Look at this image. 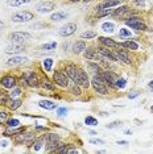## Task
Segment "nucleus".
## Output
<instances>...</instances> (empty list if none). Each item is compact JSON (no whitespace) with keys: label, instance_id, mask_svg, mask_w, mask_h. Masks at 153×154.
Returning a JSON list of instances; mask_svg holds the SVG:
<instances>
[{"label":"nucleus","instance_id":"nucleus-1","mask_svg":"<svg viewBox=\"0 0 153 154\" xmlns=\"http://www.w3.org/2000/svg\"><path fill=\"white\" fill-rule=\"evenodd\" d=\"M83 53H85V58L87 59V61H94L96 63H99L102 67H108V66H110L108 59L104 58V57H103L96 49H92V48L87 49V48H86V50Z\"/></svg>","mask_w":153,"mask_h":154},{"label":"nucleus","instance_id":"nucleus-2","mask_svg":"<svg viewBox=\"0 0 153 154\" xmlns=\"http://www.w3.org/2000/svg\"><path fill=\"white\" fill-rule=\"evenodd\" d=\"M125 25L129 26L131 29H135V31H148V26L145 25V22L142 21V19L140 16L132 15L124 20Z\"/></svg>","mask_w":153,"mask_h":154},{"label":"nucleus","instance_id":"nucleus-3","mask_svg":"<svg viewBox=\"0 0 153 154\" xmlns=\"http://www.w3.org/2000/svg\"><path fill=\"white\" fill-rule=\"evenodd\" d=\"M44 137H45V142H46V145H45L46 152H56V149L61 145V138L56 133L49 132L46 135H44Z\"/></svg>","mask_w":153,"mask_h":154},{"label":"nucleus","instance_id":"nucleus-4","mask_svg":"<svg viewBox=\"0 0 153 154\" xmlns=\"http://www.w3.org/2000/svg\"><path fill=\"white\" fill-rule=\"evenodd\" d=\"M53 82H54L56 86L61 87V88H68L69 84H70V78L64 70H57L53 74Z\"/></svg>","mask_w":153,"mask_h":154},{"label":"nucleus","instance_id":"nucleus-5","mask_svg":"<svg viewBox=\"0 0 153 154\" xmlns=\"http://www.w3.org/2000/svg\"><path fill=\"white\" fill-rule=\"evenodd\" d=\"M91 84H92V87H94L95 92H98L99 95H107V93H108V87H107V84L104 83V80L102 79L100 74L92 76Z\"/></svg>","mask_w":153,"mask_h":154},{"label":"nucleus","instance_id":"nucleus-6","mask_svg":"<svg viewBox=\"0 0 153 154\" xmlns=\"http://www.w3.org/2000/svg\"><path fill=\"white\" fill-rule=\"evenodd\" d=\"M33 19H34V16L29 11H20V12H16L12 15V21L19 22V24H21V22H29V21H32Z\"/></svg>","mask_w":153,"mask_h":154},{"label":"nucleus","instance_id":"nucleus-7","mask_svg":"<svg viewBox=\"0 0 153 154\" xmlns=\"http://www.w3.org/2000/svg\"><path fill=\"white\" fill-rule=\"evenodd\" d=\"M64 71L68 74L70 80H73V83L79 84V67H76V66L73 65V63H69V65H66Z\"/></svg>","mask_w":153,"mask_h":154},{"label":"nucleus","instance_id":"nucleus-8","mask_svg":"<svg viewBox=\"0 0 153 154\" xmlns=\"http://www.w3.org/2000/svg\"><path fill=\"white\" fill-rule=\"evenodd\" d=\"M135 15V11L132 8H129L128 5H122L119 8H115L112 11V16H116V17H124V20L129 17V16Z\"/></svg>","mask_w":153,"mask_h":154},{"label":"nucleus","instance_id":"nucleus-9","mask_svg":"<svg viewBox=\"0 0 153 154\" xmlns=\"http://www.w3.org/2000/svg\"><path fill=\"white\" fill-rule=\"evenodd\" d=\"M34 138H36V135L33 132H25V130H24V132L16 135L15 142L16 144H26V142H28V145H29V144H31Z\"/></svg>","mask_w":153,"mask_h":154},{"label":"nucleus","instance_id":"nucleus-10","mask_svg":"<svg viewBox=\"0 0 153 154\" xmlns=\"http://www.w3.org/2000/svg\"><path fill=\"white\" fill-rule=\"evenodd\" d=\"M76 31V24H74V22H66V24L64 26H61L59 28V36H62V37H70V36H73Z\"/></svg>","mask_w":153,"mask_h":154},{"label":"nucleus","instance_id":"nucleus-11","mask_svg":"<svg viewBox=\"0 0 153 154\" xmlns=\"http://www.w3.org/2000/svg\"><path fill=\"white\" fill-rule=\"evenodd\" d=\"M9 38H11L12 42H25L32 40V34L28 32H13L11 33Z\"/></svg>","mask_w":153,"mask_h":154},{"label":"nucleus","instance_id":"nucleus-12","mask_svg":"<svg viewBox=\"0 0 153 154\" xmlns=\"http://www.w3.org/2000/svg\"><path fill=\"white\" fill-rule=\"evenodd\" d=\"M36 11L40 12V13H46V12H52L53 9L56 8V3L53 1H49V0H46V1H40L36 4Z\"/></svg>","mask_w":153,"mask_h":154},{"label":"nucleus","instance_id":"nucleus-13","mask_svg":"<svg viewBox=\"0 0 153 154\" xmlns=\"http://www.w3.org/2000/svg\"><path fill=\"white\" fill-rule=\"evenodd\" d=\"M102 79L104 80V83L107 84L108 87H112V88H115V80L118 78V75L115 74L114 71H108V70H106V71H102Z\"/></svg>","mask_w":153,"mask_h":154},{"label":"nucleus","instance_id":"nucleus-14","mask_svg":"<svg viewBox=\"0 0 153 154\" xmlns=\"http://www.w3.org/2000/svg\"><path fill=\"white\" fill-rule=\"evenodd\" d=\"M96 50H98L100 54L104 57V58H107L108 61H111V62H119V59H118V57L115 55V53H114V50H110L108 48H106V46H98L96 48Z\"/></svg>","mask_w":153,"mask_h":154},{"label":"nucleus","instance_id":"nucleus-15","mask_svg":"<svg viewBox=\"0 0 153 154\" xmlns=\"http://www.w3.org/2000/svg\"><path fill=\"white\" fill-rule=\"evenodd\" d=\"M16 83H17V78H16V76L4 75L0 78V84L7 90H12L13 87H16Z\"/></svg>","mask_w":153,"mask_h":154},{"label":"nucleus","instance_id":"nucleus-16","mask_svg":"<svg viewBox=\"0 0 153 154\" xmlns=\"http://www.w3.org/2000/svg\"><path fill=\"white\" fill-rule=\"evenodd\" d=\"M24 50H25L24 42H12L5 48V53L7 54H17V53H21Z\"/></svg>","mask_w":153,"mask_h":154},{"label":"nucleus","instance_id":"nucleus-17","mask_svg":"<svg viewBox=\"0 0 153 154\" xmlns=\"http://www.w3.org/2000/svg\"><path fill=\"white\" fill-rule=\"evenodd\" d=\"M26 80H28V87H32V88H38L40 84H41V79H40L38 75L33 71L28 73Z\"/></svg>","mask_w":153,"mask_h":154},{"label":"nucleus","instance_id":"nucleus-18","mask_svg":"<svg viewBox=\"0 0 153 154\" xmlns=\"http://www.w3.org/2000/svg\"><path fill=\"white\" fill-rule=\"evenodd\" d=\"M114 53H115V55L118 57L119 61H122L123 63H125V65H129V63L132 62L131 61V57H129L127 50H123L120 48H116V50H114Z\"/></svg>","mask_w":153,"mask_h":154},{"label":"nucleus","instance_id":"nucleus-19","mask_svg":"<svg viewBox=\"0 0 153 154\" xmlns=\"http://www.w3.org/2000/svg\"><path fill=\"white\" fill-rule=\"evenodd\" d=\"M98 41L100 45L106 46L108 49H116V48H120V43H118L115 40L110 38V37H98Z\"/></svg>","mask_w":153,"mask_h":154},{"label":"nucleus","instance_id":"nucleus-20","mask_svg":"<svg viewBox=\"0 0 153 154\" xmlns=\"http://www.w3.org/2000/svg\"><path fill=\"white\" fill-rule=\"evenodd\" d=\"M45 145H46L45 137L42 136V137H36V138L28 145V148H33V150H34V152H40V150L44 148Z\"/></svg>","mask_w":153,"mask_h":154},{"label":"nucleus","instance_id":"nucleus-21","mask_svg":"<svg viewBox=\"0 0 153 154\" xmlns=\"http://www.w3.org/2000/svg\"><path fill=\"white\" fill-rule=\"evenodd\" d=\"M90 84H91V82H90L87 71L83 69H79V86L83 87V88H88Z\"/></svg>","mask_w":153,"mask_h":154},{"label":"nucleus","instance_id":"nucleus-22","mask_svg":"<svg viewBox=\"0 0 153 154\" xmlns=\"http://www.w3.org/2000/svg\"><path fill=\"white\" fill-rule=\"evenodd\" d=\"M28 61V58H25V57H20V55H13L11 58L8 59V61L5 62L7 66H19V65H22V63H25Z\"/></svg>","mask_w":153,"mask_h":154},{"label":"nucleus","instance_id":"nucleus-23","mask_svg":"<svg viewBox=\"0 0 153 154\" xmlns=\"http://www.w3.org/2000/svg\"><path fill=\"white\" fill-rule=\"evenodd\" d=\"M120 4V0H106L103 4L96 7V12L103 11V9H108V8H114V7H119Z\"/></svg>","mask_w":153,"mask_h":154},{"label":"nucleus","instance_id":"nucleus-24","mask_svg":"<svg viewBox=\"0 0 153 154\" xmlns=\"http://www.w3.org/2000/svg\"><path fill=\"white\" fill-rule=\"evenodd\" d=\"M40 87H42L45 91H54L56 84H54V82H52L49 78L44 76V78L41 79V84H40Z\"/></svg>","mask_w":153,"mask_h":154},{"label":"nucleus","instance_id":"nucleus-25","mask_svg":"<svg viewBox=\"0 0 153 154\" xmlns=\"http://www.w3.org/2000/svg\"><path fill=\"white\" fill-rule=\"evenodd\" d=\"M38 105L41 107V108L46 109V111H53V109L57 108V104H56L54 102H52V100H40L38 102Z\"/></svg>","mask_w":153,"mask_h":154},{"label":"nucleus","instance_id":"nucleus-26","mask_svg":"<svg viewBox=\"0 0 153 154\" xmlns=\"http://www.w3.org/2000/svg\"><path fill=\"white\" fill-rule=\"evenodd\" d=\"M87 69L94 75H99V74H102V71H103L102 66L99 65V63H96V62H87Z\"/></svg>","mask_w":153,"mask_h":154},{"label":"nucleus","instance_id":"nucleus-27","mask_svg":"<svg viewBox=\"0 0 153 154\" xmlns=\"http://www.w3.org/2000/svg\"><path fill=\"white\" fill-rule=\"evenodd\" d=\"M86 42L85 41H76V42H74V45H73V52L75 53V54H81V53H83L86 50Z\"/></svg>","mask_w":153,"mask_h":154},{"label":"nucleus","instance_id":"nucleus-28","mask_svg":"<svg viewBox=\"0 0 153 154\" xmlns=\"http://www.w3.org/2000/svg\"><path fill=\"white\" fill-rule=\"evenodd\" d=\"M21 104H22V100L21 99H16V98L15 99L9 98V100L7 102V105L9 107V109H11V111H16L17 108L21 107Z\"/></svg>","mask_w":153,"mask_h":154},{"label":"nucleus","instance_id":"nucleus-29","mask_svg":"<svg viewBox=\"0 0 153 154\" xmlns=\"http://www.w3.org/2000/svg\"><path fill=\"white\" fill-rule=\"evenodd\" d=\"M102 31L104 32V33H108V34H111V33H114L115 32V29H116V26L114 22H110V21H106V22H103L102 24Z\"/></svg>","mask_w":153,"mask_h":154},{"label":"nucleus","instance_id":"nucleus-30","mask_svg":"<svg viewBox=\"0 0 153 154\" xmlns=\"http://www.w3.org/2000/svg\"><path fill=\"white\" fill-rule=\"evenodd\" d=\"M120 46H123V48H125V49H128V50H134V52L139 49V43L136 42V41H134V40H129V41L122 42Z\"/></svg>","mask_w":153,"mask_h":154},{"label":"nucleus","instance_id":"nucleus-31","mask_svg":"<svg viewBox=\"0 0 153 154\" xmlns=\"http://www.w3.org/2000/svg\"><path fill=\"white\" fill-rule=\"evenodd\" d=\"M66 17H68V15L65 12H56L50 16V20L53 22H58V21H64Z\"/></svg>","mask_w":153,"mask_h":154},{"label":"nucleus","instance_id":"nucleus-32","mask_svg":"<svg viewBox=\"0 0 153 154\" xmlns=\"http://www.w3.org/2000/svg\"><path fill=\"white\" fill-rule=\"evenodd\" d=\"M25 130V126H15V128H8L5 130V133L4 135L5 136H13V135H19V133H21V132H24Z\"/></svg>","mask_w":153,"mask_h":154},{"label":"nucleus","instance_id":"nucleus-33","mask_svg":"<svg viewBox=\"0 0 153 154\" xmlns=\"http://www.w3.org/2000/svg\"><path fill=\"white\" fill-rule=\"evenodd\" d=\"M125 86H127V79L123 78V76H118L115 80V88L123 90V88H125Z\"/></svg>","mask_w":153,"mask_h":154},{"label":"nucleus","instance_id":"nucleus-34","mask_svg":"<svg viewBox=\"0 0 153 154\" xmlns=\"http://www.w3.org/2000/svg\"><path fill=\"white\" fill-rule=\"evenodd\" d=\"M31 3V0H7V4L9 7H20L22 4H28Z\"/></svg>","mask_w":153,"mask_h":154},{"label":"nucleus","instance_id":"nucleus-35","mask_svg":"<svg viewBox=\"0 0 153 154\" xmlns=\"http://www.w3.org/2000/svg\"><path fill=\"white\" fill-rule=\"evenodd\" d=\"M53 63H54V61H53L52 58H45L44 61H42V66H44V69H45V71H46V73L52 71Z\"/></svg>","mask_w":153,"mask_h":154},{"label":"nucleus","instance_id":"nucleus-36","mask_svg":"<svg viewBox=\"0 0 153 154\" xmlns=\"http://www.w3.org/2000/svg\"><path fill=\"white\" fill-rule=\"evenodd\" d=\"M96 36H98V33L94 32V31H87V32H83L82 34H81V37L83 40H92V38H95Z\"/></svg>","mask_w":153,"mask_h":154},{"label":"nucleus","instance_id":"nucleus-37","mask_svg":"<svg viewBox=\"0 0 153 154\" xmlns=\"http://www.w3.org/2000/svg\"><path fill=\"white\" fill-rule=\"evenodd\" d=\"M21 93H22V90L20 88V87H13L12 91L9 92L8 95H9V98H11V99H15V98H17V96L21 95Z\"/></svg>","mask_w":153,"mask_h":154},{"label":"nucleus","instance_id":"nucleus-38","mask_svg":"<svg viewBox=\"0 0 153 154\" xmlns=\"http://www.w3.org/2000/svg\"><path fill=\"white\" fill-rule=\"evenodd\" d=\"M70 92L73 93V95H75V96H79V95H82V88H81V86L79 84H73L70 87Z\"/></svg>","mask_w":153,"mask_h":154},{"label":"nucleus","instance_id":"nucleus-39","mask_svg":"<svg viewBox=\"0 0 153 154\" xmlns=\"http://www.w3.org/2000/svg\"><path fill=\"white\" fill-rule=\"evenodd\" d=\"M56 48H57V43L56 42H48L41 46V49L45 50V52H52V50H54Z\"/></svg>","mask_w":153,"mask_h":154},{"label":"nucleus","instance_id":"nucleus-40","mask_svg":"<svg viewBox=\"0 0 153 154\" xmlns=\"http://www.w3.org/2000/svg\"><path fill=\"white\" fill-rule=\"evenodd\" d=\"M119 37L120 38H129L131 37V32L127 28H122L119 29Z\"/></svg>","mask_w":153,"mask_h":154},{"label":"nucleus","instance_id":"nucleus-41","mask_svg":"<svg viewBox=\"0 0 153 154\" xmlns=\"http://www.w3.org/2000/svg\"><path fill=\"white\" fill-rule=\"evenodd\" d=\"M85 124H86V125L95 126V125H98V120H96L95 117H92V116H87L85 119Z\"/></svg>","mask_w":153,"mask_h":154},{"label":"nucleus","instance_id":"nucleus-42","mask_svg":"<svg viewBox=\"0 0 153 154\" xmlns=\"http://www.w3.org/2000/svg\"><path fill=\"white\" fill-rule=\"evenodd\" d=\"M7 125H8V128H15V126L20 125V121L17 119H8L7 120Z\"/></svg>","mask_w":153,"mask_h":154},{"label":"nucleus","instance_id":"nucleus-43","mask_svg":"<svg viewBox=\"0 0 153 154\" xmlns=\"http://www.w3.org/2000/svg\"><path fill=\"white\" fill-rule=\"evenodd\" d=\"M8 119H9V113L7 111H0V125L7 123V120Z\"/></svg>","mask_w":153,"mask_h":154},{"label":"nucleus","instance_id":"nucleus-44","mask_svg":"<svg viewBox=\"0 0 153 154\" xmlns=\"http://www.w3.org/2000/svg\"><path fill=\"white\" fill-rule=\"evenodd\" d=\"M9 100V95L8 93L2 92L0 93V104H7V102Z\"/></svg>","mask_w":153,"mask_h":154},{"label":"nucleus","instance_id":"nucleus-45","mask_svg":"<svg viewBox=\"0 0 153 154\" xmlns=\"http://www.w3.org/2000/svg\"><path fill=\"white\" fill-rule=\"evenodd\" d=\"M78 154L79 153V150L76 149V148H74V146H71V145H68V150H66V154Z\"/></svg>","mask_w":153,"mask_h":154},{"label":"nucleus","instance_id":"nucleus-46","mask_svg":"<svg viewBox=\"0 0 153 154\" xmlns=\"http://www.w3.org/2000/svg\"><path fill=\"white\" fill-rule=\"evenodd\" d=\"M57 113H58V116H65V115H68V108H65V107H62V108H58V109H57Z\"/></svg>","mask_w":153,"mask_h":154},{"label":"nucleus","instance_id":"nucleus-47","mask_svg":"<svg viewBox=\"0 0 153 154\" xmlns=\"http://www.w3.org/2000/svg\"><path fill=\"white\" fill-rule=\"evenodd\" d=\"M120 125H122V123H120V121H114V123L108 124L107 128H108V129H112V128H118V126H120Z\"/></svg>","mask_w":153,"mask_h":154},{"label":"nucleus","instance_id":"nucleus-48","mask_svg":"<svg viewBox=\"0 0 153 154\" xmlns=\"http://www.w3.org/2000/svg\"><path fill=\"white\" fill-rule=\"evenodd\" d=\"M90 144H94V145H103V144H104V142H103L102 141V140H96V138H91V140H90V141H88Z\"/></svg>","mask_w":153,"mask_h":154},{"label":"nucleus","instance_id":"nucleus-49","mask_svg":"<svg viewBox=\"0 0 153 154\" xmlns=\"http://www.w3.org/2000/svg\"><path fill=\"white\" fill-rule=\"evenodd\" d=\"M135 4L137 5V7L144 8V7H145V1H144V0H135Z\"/></svg>","mask_w":153,"mask_h":154},{"label":"nucleus","instance_id":"nucleus-50","mask_svg":"<svg viewBox=\"0 0 153 154\" xmlns=\"http://www.w3.org/2000/svg\"><path fill=\"white\" fill-rule=\"evenodd\" d=\"M139 95H140V92H136V91H135V92L129 93V95H128V98H129V99H135V98H137Z\"/></svg>","mask_w":153,"mask_h":154},{"label":"nucleus","instance_id":"nucleus-51","mask_svg":"<svg viewBox=\"0 0 153 154\" xmlns=\"http://www.w3.org/2000/svg\"><path fill=\"white\" fill-rule=\"evenodd\" d=\"M118 145H128L127 141H118Z\"/></svg>","mask_w":153,"mask_h":154},{"label":"nucleus","instance_id":"nucleus-52","mask_svg":"<svg viewBox=\"0 0 153 154\" xmlns=\"http://www.w3.org/2000/svg\"><path fill=\"white\" fill-rule=\"evenodd\" d=\"M7 144H8V142H7V141H3V140H2V142H0V145H2L3 148H7Z\"/></svg>","mask_w":153,"mask_h":154},{"label":"nucleus","instance_id":"nucleus-53","mask_svg":"<svg viewBox=\"0 0 153 154\" xmlns=\"http://www.w3.org/2000/svg\"><path fill=\"white\" fill-rule=\"evenodd\" d=\"M148 87H149V88H151L152 91H153V80H151V82L148 83Z\"/></svg>","mask_w":153,"mask_h":154},{"label":"nucleus","instance_id":"nucleus-54","mask_svg":"<svg viewBox=\"0 0 153 154\" xmlns=\"http://www.w3.org/2000/svg\"><path fill=\"white\" fill-rule=\"evenodd\" d=\"M3 28H4V22H3L2 20H0V29H3Z\"/></svg>","mask_w":153,"mask_h":154},{"label":"nucleus","instance_id":"nucleus-55","mask_svg":"<svg viewBox=\"0 0 153 154\" xmlns=\"http://www.w3.org/2000/svg\"><path fill=\"white\" fill-rule=\"evenodd\" d=\"M124 133H125V135H128V136H129V135H132V130H125Z\"/></svg>","mask_w":153,"mask_h":154},{"label":"nucleus","instance_id":"nucleus-56","mask_svg":"<svg viewBox=\"0 0 153 154\" xmlns=\"http://www.w3.org/2000/svg\"><path fill=\"white\" fill-rule=\"evenodd\" d=\"M71 3H78V1H83V0H70Z\"/></svg>","mask_w":153,"mask_h":154},{"label":"nucleus","instance_id":"nucleus-57","mask_svg":"<svg viewBox=\"0 0 153 154\" xmlns=\"http://www.w3.org/2000/svg\"><path fill=\"white\" fill-rule=\"evenodd\" d=\"M85 3H90V1H92V0H83Z\"/></svg>","mask_w":153,"mask_h":154},{"label":"nucleus","instance_id":"nucleus-58","mask_svg":"<svg viewBox=\"0 0 153 154\" xmlns=\"http://www.w3.org/2000/svg\"><path fill=\"white\" fill-rule=\"evenodd\" d=\"M152 111H153V107H152Z\"/></svg>","mask_w":153,"mask_h":154},{"label":"nucleus","instance_id":"nucleus-59","mask_svg":"<svg viewBox=\"0 0 153 154\" xmlns=\"http://www.w3.org/2000/svg\"><path fill=\"white\" fill-rule=\"evenodd\" d=\"M0 93H2V91H0Z\"/></svg>","mask_w":153,"mask_h":154}]
</instances>
